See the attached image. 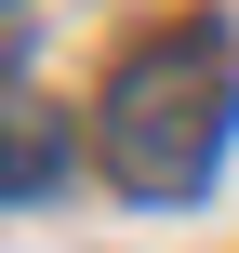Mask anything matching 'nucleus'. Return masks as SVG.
Returning <instances> with one entry per match:
<instances>
[{"mask_svg":"<svg viewBox=\"0 0 239 253\" xmlns=\"http://www.w3.org/2000/svg\"><path fill=\"white\" fill-rule=\"evenodd\" d=\"M226 40L213 27H186V40H146L120 80H106V107H93V147H106V173L133 187V200H200L213 187V160H226Z\"/></svg>","mask_w":239,"mask_h":253,"instance_id":"obj_1","label":"nucleus"},{"mask_svg":"<svg viewBox=\"0 0 239 253\" xmlns=\"http://www.w3.org/2000/svg\"><path fill=\"white\" fill-rule=\"evenodd\" d=\"M67 187V107H0V200Z\"/></svg>","mask_w":239,"mask_h":253,"instance_id":"obj_2","label":"nucleus"}]
</instances>
